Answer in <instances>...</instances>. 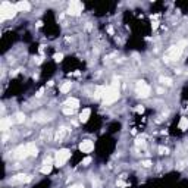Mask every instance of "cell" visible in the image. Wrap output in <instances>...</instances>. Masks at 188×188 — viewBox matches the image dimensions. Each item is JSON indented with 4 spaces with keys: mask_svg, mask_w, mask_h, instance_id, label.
<instances>
[{
    "mask_svg": "<svg viewBox=\"0 0 188 188\" xmlns=\"http://www.w3.org/2000/svg\"><path fill=\"white\" fill-rule=\"evenodd\" d=\"M70 157V151L69 150H59L56 153V164L57 166H63L68 162V159Z\"/></svg>",
    "mask_w": 188,
    "mask_h": 188,
    "instance_id": "6da1fadb",
    "label": "cell"
},
{
    "mask_svg": "<svg viewBox=\"0 0 188 188\" xmlns=\"http://www.w3.org/2000/svg\"><path fill=\"white\" fill-rule=\"evenodd\" d=\"M82 3L79 2H70L69 3V9H68V13L70 15H79V12H82Z\"/></svg>",
    "mask_w": 188,
    "mask_h": 188,
    "instance_id": "7a4b0ae2",
    "label": "cell"
},
{
    "mask_svg": "<svg viewBox=\"0 0 188 188\" xmlns=\"http://www.w3.org/2000/svg\"><path fill=\"white\" fill-rule=\"evenodd\" d=\"M93 149H94V143L90 141V140H84L79 144V150L82 153H90V151H93Z\"/></svg>",
    "mask_w": 188,
    "mask_h": 188,
    "instance_id": "3957f363",
    "label": "cell"
},
{
    "mask_svg": "<svg viewBox=\"0 0 188 188\" xmlns=\"http://www.w3.org/2000/svg\"><path fill=\"white\" fill-rule=\"evenodd\" d=\"M15 8H16V10H18V12H24V10L28 12V10L31 9V5H30V3H27V2H19V3H16V5H15Z\"/></svg>",
    "mask_w": 188,
    "mask_h": 188,
    "instance_id": "277c9868",
    "label": "cell"
},
{
    "mask_svg": "<svg viewBox=\"0 0 188 188\" xmlns=\"http://www.w3.org/2000/svg\"><path fill=\"white\" fill-rule=\"evenodd\" d=\"M66 107H69V109H77L78 107V104H79V102L77 100V99H74V97H70V99H68L66 100Z\"/></svg>",
    "mask_w": 188,
    "mask_h": 188,
    "instance_id": "5b68a950",
    "label": "cell"
},
{
    "mask_svg": "<svg viewBox=\"0 0 188 188\" xmlns=\"http://www.w3.org/2000/svg\"><path fill=\"white\" fill-rule=\"evenodd\" d=\"M90 115H91V110H90V109H84V110L81 112V115H79L81 122H87L88 118H90Z\"/></svg>",
    "mask_w": 188,
    "mask_h": 188,
    "instance_id": "8992f818",
    "label": "cell"
},
{
    "mask_svg": "<svg viewBox=\"0 0 188 188\" xmlns=\"http://www.w3.org/2000/svg\"><path fill=\"white\" fill-rule=\"evenodd\" d=\"M9 126H12V119H8V118H3V121H2V129L6 131Z\"/></svg>",
    "mask_w": 188,
    "mask_h": 188,
    "instance_id": "52a82bcc",
    "label": "cell"
},
{
    "mask_svg": "<svg viewBox=\"0 0 188 188\" xmlns=\"http://www.w3.org/2000/svg\"><path fill=\"white\" fill-rule=\"evenodd\" d=\"M69 91H70V82H65V84L60 85V93L66 94V93H69Z\"/></svg>",
    "mask_w": 188,
    "mask_h": 188,
    "instance_id": "ba28073f",
    "label": "cell"
},
{
    "mask_svg": "<svg viewBox=\"0 0 188 188\" xmlns=\"http://www.w3.org/2000/svg\"><path fill=\"white\" fill-rule=\"evenodd\" d=\"M24 119H25V116H24V113H18L16 115V122H24Z\"/></svg>",
    "mask_w": 188,
    "mask_h": 188,
    "instance_id": "9c48e42d",
    "label": "cell"
},
{
    "mask_svg": "<svg viewBox=\"0 0 188 188\" xmlns=\"http://www.w3.org/2000/svg\"><path fill=\"white\" fill-rule=\"evenodd\" d=\"M63 59V55L62 53H57V55H55V60H57V62H60Z\"/></svg>",
    "mask_w": 188,
    "mask_h": 188,
    "instance_id": "30bf717a",
    "label": "cell"
},
{
    "mask_svg": "<svg viewBox=\"0 0 188 188\" xmlns=\"http://www.w3.org/2000/svg\"><path fill=\"white\" fill-rule=\"evenodd\" d=\"M88 163H91V157H85V159L82 160V164H84V166H87Z\"/></svg>",
    "mask_w": 188,
    "mask_h": 188,
    "instance_id": "8fae6325",
    "label": "cell"
},
{
    "mask_svg": "<svg viewBox=\"0 0 188 188\" xmlns=\"http://www.w3.org/2000/svg\"><path fill=\"white\" fill-rule=\"evenodd\" d=\"M143 166H144V168L151 166V162H150V160H144V162H143Z\"/></svg>",
    "mask_w": 188,
    "mask_h": 188,
    "instance_id": "7c38bea8",
    "label": "cell"
},
{
    "mask_svg": "<svg viewBox=\"0 0 188 188\" xmlns=\"http://www.w3.org/2000/svg\"><path fill=\"white\" fill-rule=\"evenodd\" d=\"M70 188H82V187H81V185H72Z\"/></svg>",
    "mask_w": 188,
    "mask_h": 188,
    "instance_id": "4fadbf2b",
    "label": "cell"
}]
</instances>
